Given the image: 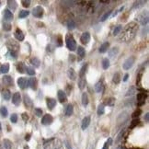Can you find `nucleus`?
I'll list each match as a JSON object with an SVG mask.
<instances>
[{"label": "nucleus", "instance_id": "obj_46", "mask_svg": "<svg viewBox=\"0 0 149 149\" xmlns=\"http://www.w3.org/2000/svg\"><path fill=\"white\" fill-rule=\"evenodd\" d=\"M135 93V88L133 87V86H132L129 90H128V92H127V94H126V96H132V95H133Z\"/></svg>", "mask_w": 149, "mask_h": 149}, {"label": "nucleus", "instance_id": "obj_62", "mask_svg": "<svg viewBox=\"0 0 149 149\" xmlns=\"http://www.w3.org/2000/svg\"><path fill=\"white\" fill-rule=\"evenodd\" d=\"M0 5H1V2H0Z\"/></svg>", "mask_w": 149, "mask_h": 149}, {"label": "nucleus", "instance_id": "obj_44", "mask_svg": "<svg viewBox=\"0 0 149 149\" xmlns=\"http://www.w3.org/2000/svg\"><path fill=\"white\" fill-rule=\"evenodd\" d=\"M26 71H27V74H30V75L35 74V71H34V69L31 68V67H26Z\"/></svg>", "mask_w": 149, "mask_h": 149}, {"label": "nucleus", "instance_id": "obj_16", "mask_svg": "<svg viewBox=\"0 0 149 149\" xmlns=\"http://www.w3.org/2000/svg\"><path fill=\"white\" fill-rule=\"evenodd\" d=\"M9 71V64H4L0 66V74H7Z\"/></svg>", "mask_w": 149, "mask_h": 149}, {"label": "nucleus", "instance_id": "obj_9", "mask_svg": "<svg viewBox=\"0 0 149 149\" xmlns=\"http://www.w3.org/2000/svg\"><path fill=\"white\" fill-rule=\"evenodd\" d=\"M80 41L83 44H87L90 41V34L88 32H84L82 35H81V38H80Z\"/></svg>", "mask_w": 149, "mask_h": 149}, {"label": "nucleus", "instance_id": "obj_58", "mask_svg": "<svg viewBox=\"0 0 149 149\" xmlns=\"http://www.w3.org/2000/svg\"><path fill=\"white\" fill-rule=\"evenodd\" d=\"M102 149H109V145H108L107 144H105V145H104V146H103V148H102Z\"/></svg>", "mask_w": 149, "mask_h": 149}, {"label": "nucleus", "instance_id": "obj_45", "mask_svg": "<svg viewBox=\"0 0 149 149\" xmlns=\"http://www.w3.org/2000/svg\"><path fill=\"white\" fill-rule=\"evenodd\" d=\"M34 110H35V113H36V115H37L38 117H42V115H43V110H42V109L36 108Z\"/></svg>", "mask_w": 149, "mask_h": 149}, {"label": "nucleus", "instance_id": "obj_51", "mask_svg": "<svg viewBox=\"0 0 149 149\" xmlns=\"http://www.w3.org/2000/svg\"><path fill=\"white\" fill-rule=\"evenodd\" d=\"M22 119H23L25 122H27V121H28V119H29L28 114H27V113H23V114H22Z\"/></svg>", "mask_w": 149, "mask_h": 149}, {"label": "nucleus", "instance_id": "obj_63", "mask_svg": "<svg viewBox=\"0 0 149 149\" xmlns=\"http://www.w3.org/2000/svg\"><path fill=\"white\" fill-rule=\"evenodd\" d=\"M119 149H122V148H119Z\"/></svg>", "mask_w": 149, "mask_h": 149}, {"label": "nucleus", "instance_id": "obj_39", "mask_svg": "<svg viewBox=\"0 0 149 149\" xmlns=\"http://www.w3.org/2000/svg\"><path fill=\"white\" fill-rule=\"evenodd\" d=\"M78 86H79V88H80V89H84V87H85V86H86V80L83 77H81L80 80L78 81Z\"/></svg>", "mask_w": 149, "mask_h": 149}, {"label": "nucleus", "instance_id": "obj_57", "mask_svg": "<svg viewBox=\"0 0 149 149\" xmlns=\"http://www.w3.org/2000/svg\"><path fill=\"white\" fill-rule=\"evenodd\" d=\"M70 86H71L70 85H68V86H67V92H68L67 94H68V95L70 94Z\"/></svg>", "mask_w": 149, "mask_h": 149}, {"label": "nucleus", "instance_id": "obj_14", "mask_svg": "<svg viewBox=\"0 0 149 149\" xmlns=\"http://www.w3.org/2000/svg\"><path fill=\"white\" fill-rule=\"evenodd\" d=\"M3 83L6 86H13V78L9 75H5L3 77Z\"/></svg>", "mask_w": 149, "mask_h": 149}, {"label": "nucleus", "instance_id": "obj_54", "mask_svg": "<svg viewBox=\"0 0 149 149\" xmlns=\"http://www.w3.org/2000/svg\"><path fill=\"white\" fill-rule=\"evenodd\" d=\"M128 77H129V74H124V76H123V81H124V82H126V81H127Z\"/></svg>", "mask_w": 149, "mask_h": 149}, {"label": "nucleus", "instance_id": "obj_28", "mask_svg": "<svg viewBox=\"0 0 149 149\" xmlns=\"http://www.w3.org/2000/svg\"><path fill=\"white\" fill-rule=\"evenodd\" d=\"M67 75H68V77L70 78V79H72V80H74L75 78H76V74L74 73V71L73 69H69L68 71H67Z\"/></svg>", "mask_w": 149, "mask_h": 149}, {"label": "nucleus", "instance_id": "obj_38", "mask_svg": "<svg viewBox=\"0 0 149 149\" xmlns=\"http://www.w3.org/2000/svg\"><path fill=\"white\" fill-rule=\"evenodd\" d=\"M8 7H9L13 11L17 8V3H16L15 1H8Z\"/></svg>", "mask_w": 149, "mask_h": 149}, {"label": "nucleus", "instance_id": "obj_6", "mask_svg": "<svg viewBox=\"0 0 149 149\" xmlns=\"http://www.w3.org/2000/svg\"><path fill=\"white\" fill-rule=\"evenodd\" d=\"M53 119L51 114H45L42 119V123L43 125H49L53 122Z\"/></svg>", "mask_w": 149, "mask_h": 149}, {"label": "nucleus", "instance_id": "obj_40", "mask_svg": "<svg viewBox=\"0 0 149 149\" xmlns=\"http://www.w3.org/2000/svg\"><path fill=\"white\" fill-rule=\"evenodd\" d=\"M67 28H68V30H74L75 28V23L74 20H69L67 22Z\"/></svg>", "mask_w": 149, "mask_h": 149}, {"label": "nucleus", "instance_id": "obj_7", "mask_svg": "<svg viewBox=\"0 0 149 149\" xmlns=\"http://www.w3.org/2000/svg\"><path fill=\"white\" fill-rule=\"evenodd\" d=\"M57 96H58V100L61 102V103H64L67 101V96L65 94V92L63 90H59L58 93H57Z\"/></svg>", "mask_w": 149, "mask_h": 149}, {"label": "nucleus", "instance_id": "obj_56", "mask_svg": "<svg viewBox=\"0 0 149 149\" xmlns=\"http://www.w3.org/2000/svg\"><path fill=\"white\" fill-rule=\"evenodd\" d=\"M65 145H66V147H67L68 149H72V147H71V146L69 145V144H68L67 142H65Z\"/></svg>", "mask_w": 149, "mask_h": 149}, {"label": "nucleus", "instance_id": "obj_36", "mask_svg": "<svg viewBox=\"0 0 149 149\" xmlns=\"http://www.w3.org/2000/svg\"><path fill=\"white\" fill-rule=\"evenodd\" d=\"M86 69H87V64H86L85 65L82 66V68H81V70H80V72H79V76H80V78H81V77H84Z\"/></svg>", "mask_w": 149, "mask_h": 149}, {"label": "nucleus", "instance_id": "obj_18", "mask_svg": "<svg viewBox=\"0 0 149 149\" xmlns=\"http://www.w3.org/2000/svg\"><path fill=\"white\" fill-rule=\"evenodd\" d=\"M23 99H24V103L27 107H31L32 106V100L31 99V98L28 96V95H24L23 97Z\"/></svg>", "mask_w": 149, "mask_h": 149}, {"label": "nucleus", "instance_id": "obj_49", "mask_svg": "<svg viewBox=\"0 0 149 149\" xmlns=\"http://www.w3.org/2000/svg\"><path fill=\"white\" fill-rule=\"evenodd\" d=\"M141 114V110H136L133 114V118H136V117H138L139 115Z\"/></svg>", "mask_w": 149, "mask_h": 149}, {"label": "nucleus", "instance_id": "obj_48", "mask_svg": "<svg viewBox=\"0 0 149 149\" xmlns=\"http://www.w3.org/2000/svg\"><path fill=\"white\" fill-rule=\"evenodd\" d=\"M21 3L23 5V7H25V8H29L30 5H31V1L30 0H23Z\"/></svg>", "mask_w": 149, "mask_h": 149}, {"label": "nucleus", "instance_id": "obj_21", "mask_svg": "<svg viewBox=\"0 0 149 149\" xmlns=\"http://www.w3.org/2000/svg\"><path fill=\"white\" fill-rule=\"evenodd\" d=\"M2 96L4 98V99L6 100H9L11 98V92L8 89H5L3 92H2Z\"/></svg>", "mask_w": 149, "mask_h": 149}, {"label": "nucleus", "instance_id": "obj_24", "mask_svg": "<svg viewBox=\"0 0 149 149\" xmlns=\"http://www.w3.org/2000/svg\"><path fill=\"white\" fill-rule=\"evenodd\" d=\"M73 110H74L73 106H72L71 104H69L68 106L66 107V110H65V115H66V116H71V115L73 114Z\"/></svg>", "mask_w": 149, "mask_h": 149}, {"label": "nucleus", "instance_id": "obj_30", "mask_svg": "<svg viewBox=\"0 0 149 149\" xmlns=\"http://www.w3.org/2000/svg\"><path fill=\"white\" fill-rule=\"evenodd\" d=\"M82 104L85 107L87 106V104H88V98H87V95H86V92H84L82 94Z\"/></svg>", "mask_w": 149, "mask_h": 149}, {"label": "nucleus", "instance_id": "obj_33", "mask_svg": "<svg viewBox=\"0 0 149 149\" xmlns=\"http://www.w3.org/2000/svg\"><path fill=\"white\" fill-rule=\"evenodd\" d=\"M0 113H1V115L3 116L4 118H6L8 116V109L6 108V107H1L0 108Z\"/></svg>", "mask_w": 149, "mask_h": 149}, {"label": "nucleus", "instance_id": "obj_1", "mask_svg": "<svg viewBox=\"0 0 149 149\" xmlns=\"http://www.w3.org/2000/svg\"><path fill=\"white\" fill-rule=\"evenodd\" d=\"M137 30H138V27H137L136 23H134V22L129 23L124 28L121 37L119 38V40L122 41V42H129V41L133 40L137 32Z\"/></svg>", "mask_w": 149, "mask_h": 149}, {"label": "nucleus", "instance_id": "obj_8", "mask_svg": "<svg viewBox=\"0 0 149 149\" xmlns=\"http://www.w3.org/2000/svg\"><path fill=\"white\" fill-rule=\"evenodd\" d=\"M18 85L21 89H25L27 87V85H28V80L25 77H20L18 79Z\"/></svg>", "mask_w": 149, "mask_h": 149}, {"label": "nucleus", "instance_id": "obj_27", "mask_svg": "<svg viewBox=\"0 0 149 149\" xmlns=\"http://www.w3.org/2000/svg\"><path fill=\"white\" fill-rule=\"evenodd\" d=\"M140 23H141V25H143V26H145V24H147V22H148V15H146L145 17V15H143L142 17H140Z\"/></svg>", "mask_w": 149, "mask_h": 149}, {"label": "nucleus", "instance_id": "obj_13", "mask_svg": "<svg viewBox=\"0 0 149 149\" xmlns=\"http://www.w3.org/2000/svg\"><path fill=\"white\" fill-rule=\"evenodd\" d=\"M15 37H16V39H17L18 41L21 42V41L24 40V33L22 32L21 30L17 29V30H16V31H15Z\"/></svg>", "mask_w": 149, "mask_h": 149}, {"label": "nucleus", "instance_id": "obj_15", "mask_svg": "<svg viewBox=\"0 0 149 149\" xmlns=\"http://www.w3.org/2000/svg\"><path fill=\"white\" fill-rule=\"evenodd\" d=\"M89 123H90V117H89V116H86V117L84 118L83 121H82V129H83V130H86V128L88 127Z\"/></svg>", "mask_w": 149, "mask_h": 149}, {"label": "nucleus", "instance_id": "obj_10", "mask_svg": "<svg viewBox=\"0 0 149 149\" xmlns=\"http://www.w3.org/2000/svg\"><path fill=\"white\" fill-rule=\"evenodd\" d=\"M46 103H47V107H48L49 110H53V108L56 105V100L53 98H46Z\"/></svg>", "mask_w": 149, "mask_h": 149}, {"label": "nucleus", "instance_id": "obj_17", "mask_svg": "<svg viewBox=\"0 0 149 149\" xmlns=\"http://www.w3.org/2000/svg\"><path fill=\"white\" fill-rule=\"evenodd\" d=\"M109 47H110V43H108V42L104 43L99 47V53H106L107 51H108V49H109Z\"/></svg>", "mask_w": 149, "mask_h": 149}, {"label": "nucleus", "instance_id": "obj_47", "mask_svg": "<svg viewBox=\"0 0 149 149\" xmlns=\"http://www.w3.org/2000/svg\"><path fill=\"white\" fill-rule=\"evenodd\" d=\"M10 121H11V122H13V123H16L17 122V121H18V115L17 114H12L11 115V117H10Z\"/></svg>", "mask_w": 149, "mask_h": 149}, {"label": "nucleus", "instance_id": "obj_2", "mask_svg": "<svg viewBox=\"0 0 149 149\" xmlns=\"http://www.w3.org/2000/svg\"><path fill=\"white\" fill-rule=\"evenodd\" d=\"M66 46L67 48L70 50V51H74L76 49V43H75V41H74V37L72 35H68L66 37Z\"/></svg>", "mask_w": 149, "mask_h": 149}, {"label": "nucleus", "instance_id": "obj_59", "mask_svg": "<svg viewBox=\"0 0 149 149\" xmlns=\"http://www.w3.org/2000/svg\"><path fill=\"white\" fill-rule=\"evenodd\" d=\"M23 149H30V147H29L28 145H25V146H24V148H23Z\"/></svg>", "mask_w": 149, "mask_h": 149}, {"label": "nucleus", "instance_id": "obj_50", "mask_svg": "<svg viewBox=\"0 0 149 149\" xmlns=\"http://www.w3.org/2000/svg\"><path fill=\"white\" fill-rule=\"evenodd\" d=\"M138 122H139L138 119H137V120H133V123H132V125H131V127H134L136 124H138Z\"/></svg>", "mask_w": 149, "mask_h": 149}, {"label": "nucleus", "instance_id": "obj_5", "mask_svg": "<svg viewBox=\"0 0 149 149\" xmlns=\"http://www.w3.org/2000/svg\"><path fill=\"white\" fill-rule=\"evenodd\" d=\"M21 102V96L20 94V92H16L13 97H12V103L16 106H19Z\"/></svg>", "mask_w": 149, "mask_h": 149}, {"label": "nucleus", "instance_id": "obj_61", "mask_svg": "<svg viewBox=\"0 0 149 149\" xmlns=\"http://www.w3.org/2000/svg\"><path fill=\"white\" fill-rule=\"evenodd\" d=\"M91 149H94V148H92V147H91Z\"/></svg>", "mask_w": 149, "mask_h": 149}, {"label": "nucleus", "instance_id": "obj_22", "mask_svg": "<svg viewBox=\"0 0 149 149\" xmlns=\"http://www.w3.org/2000/svg\"><path fill=\"white\" fill-rule=\"evenodd\" d=\"M31 64L34 66V67H39L40 64H41V61H40L38 58L33 57V58L31 59Z\"/></svg>", "mask_w": 149, "mask_h": 149}, {"label": "nucleus", "instance_id": "obj_60", "mask_svg": "<svg viewBox=\"0 0 149 149\" xmlns=\"http://www.w3.org/2000/svg\"><path fill=\"white\" fill-rule=\"evenodd\" d=\"M0 131H1V123H0Z\"/></svg>", "mask_w": 149, "mask_h": 149}, {"label": "nucleus", "instance_id": "obj_52", "mask_svg": "<svg viewBox=\"0 0 149 149\" xmlns=\"http://www.w3.org/2000/svg\"><path fill=\"white\" fill-rule=\"evenodd\" d=\"M108 145H111L112 144V139L111 138H109L108 139V141H107V143H106Z\"/></svg>", "mask_w": 149, "mask_h": 149}, {"label": "nucleus", "instance_id": "obj_29", "mask_svg": "<svg viewBox=\"0 0 149 149\" xmlns=\"http://www.w3.org/2000/svg\"><path fill=\"white\" fill-rule=\"evenodd\" d=\"M77 54H78V56H80L81 58H83V57L85 56V54H86L85 49H84L82 46H78V48H77Z\"/></svg>", "mask_w": 149, "mask_h": 149}, {"label": "nucleus", "instance_id": "obj_43", "mask_svg": "<svg viewBox=\"0 0 149 149\" xmlns=\"http://www.w3.org/2000/svg\"><path fill=\"white\" fill-rule=\"evenodd\" d=\"M110 14H111V11H110V10L108 11V12H106V13H105V14H104V15H103V16L101 17L100 20H101V21H105L107 19H108V18L110 17Z\"/></svg>", "mask_w": 149, "mask_h": 149}, {"label": "nucleus", "instance_id": "obj_23", "mask_svg": "<svg viewBox=\"0 0 149 149\" xmlns=\"http://www.w3.org/2000/svg\"><path fill=\"white\" fill-rule=\"evenodd\" d=\"M102 89H103V83H102V81H99L95 86V90H96V92L99 93L102 91Z\"/></svg>", "mask_w": 149, "mask_h": 149}, {"label": "nucleus", "instance_id": "obj_34", "mask_svg": "<svg viewBox=\"0 0 149 149\" xmlns=\"http://www.w3.org/2000/svg\"><path fill=\"white\" fill-rule=\"evenodd\" d=\"M105 103H106V105H108V106H113L114 103H115V98H109L106 99Z\"/></svg>", "mask_w": 149, "mask_h": 149}, {"label": "nucleus", "instance_id": "obj_41", "mask_svg": "<svg viewBox=\"0 0 149 149\" xmlns=\"http://www.w3.org/2000/svg\"><path fill=\"white\" fill-rule=\"evenodd\" d=\"M122 25H118V26H116L115 29H114V31H113V35H114V36L118 35V34L120 33V31H122Z\"/></svg>", "mask_w": 149, "mask_h": 149}, {"label": "nucleus", "instance_id": "obj_37", "mask_svg": "<svg viewBox=\"0 0 149 149\" xmlns=\"http://www.w3.org/2000/svg\"><path fill=\"white\" fill-rule=\"evenodd\" d=\"M109 66H110V60L108 58L103 59V61H102V67H103V69H108Z\"/></svg>", "mask_w": 149, "mask_h": 149}, {"label": "nucleus", "instance_id": "obj_35", "mask_svg": "<svg viewBox=\"0 0 149 149\" xmlns=\"http://www.w3.org/2000/svg\"><path fill=\"white\" fill-rule=\"evenodd\" d=\"M29 14H30V11L21 10L20 12V14H19V18H20V19H24V18L28 17V16H29Z\"/></svg>", "mask_w": 149, "mask_h": 149}, {"label": "nucleus", "instance_id": "obj_53", "mask_svg": "<svg viewBox=\"0 0 149 149\" xmlns=\"http://www.w3.org/2000/svg\"><path fill=\"white\" fill-rule=\"evenodd\" d=\"M30 139H31V134H30V133L26 134V136H25V140H26V141H30Z\"/></svg>", "mask_w": 149, "mask_h": 149}, {"label": "nucleus", "instance_id": "obj_26", "mask_svg": "<svg viewBox=\"0 0 149 149\" xmlns=\"http://www.w3.org/2000/svg\"><path fill=\"white\" fill-rule=\"evenodd\" d=\"M28 86H30V87H31L32 89H36V80H35V78H30L28 80Z\"/></svg>", "mask_w": 149, "mask_h": 149}, {"label": "nucleus", "instance_id": "obj_3", "mask_svg": "<svg viewBox=\"0 0 149 149\" xmlns=\"http://www.w3.org/2000/svg\"><path fill=\"white\" fill-rule=\"evenodd\" d=\"M134 62H135V57L134 56H130L129 58H127L126 60H125V62L123 63V69L124 70H129L133 65L134 64Z\"/></svg>", "mask_w": 149, "mask_h": 149}, {"label": "nucleus", "instance_id": "obj_42", "mask_svg": "<svg viewBox=\"0 0 149 149\" xmlns=\"http://www.w3.org/2000/svg\"><path fill=\"white\" fill-rule=\"evenodd\" d=\"M3 29L6 31H9L11 30V24L10 23H8V22H5L3 24Z\"/></svg>", "mask_w": 149, "mask_h": 149}, {"label": "nucleus", "instance_id": "obj_55", "mask_svg": "<svg viewBox=\"0 0 149 149\" xmlns=\"http://www.w3.org/2000/svg\"><path fill=\"white\" fill-rule=\"evenodd\" d=\"M148 118H149V114L148 113H146V114H145V122H148Z\"/></svg>", "mask_w": 149, "mask_h": 149}, {"label": "nucleus", "instance_id": "obj_25", "mask_svg": "<svg viewBox=\"0 0 149 149\" xmlns=\"http://www.w3.org/2000/svg\"><path fill=\"white\" fill-rule=\"evenodd\" d=\"M3 144H4V147H5V149H11L12 148V143H11L8 139H4Z\"/></svg>", "mask_w": 149, "mask_h": 149}, {"label": "nucleus", "instance_id": "obj_19", "mask_svg": "<svg viewBox=\"0 0 149 149\" xmlns=\"http://www.w3.org/2000/svg\"><path fill=\"white\" fill-rule=\"evenodd\" d=\"M17 70H18V72H20V74L25 73V71H26V66H25V64H23V63H19V64H17Z\"/></svg>", "mask_w": 149, "mask_h": 149}, {"label": "nucleus", "instance_id": "obj_31", "mask_svg": "<svg viewBox=\"0 0 149 149\" xmlns=\"http://www.w3.org/2000/svg\"><path fill=\"white\" fill-rule=\"evenodd\" d=\"M104 112H105V108H104V105H102V104H100V105H98V110H97V113H98V115H102V114H104Z\"/></svg>", "mask_w": 149, "mask_h": 149}, {"label": "nucleus", "instance_id": "obj_11", "mask_svg": "<svg viewBox=\"0 0 149 149\" xmlns=\"http://www.w3.org/2000/svg\"><path fill=\"white\" fill-rule=\"evenodd\" d=\"M13 18H14L13 13H12L9 9H5V10H4V19H5L6 20L10 21V20H13Z\"/></svg>", "mask_w": 149, "mask_h": 149}, {"label": "nucleus", "instance_id": "obj_4", "mask_svg": "<svg viewBox=\"0 0 149 149\" xmlns=\"http://www.w3.org/2000/svg\"><path fill=\"white\" fill-rule=\"evenodd\" d=\"M43 8L41 7V6H37V7H35L34 8H33V10H32V14H33V16L34 17H36V18H38V19H41L42 17L43 16Z\"/></svg>", "mask_w": 149, "mask_h": 149}, {"label": "nucleus", "instance_id": "obj_12", "mask_svg": "<svg viewBox=\"0 0 149 149\" xmlns=\"http://www.w3.org/2000/svg\"><path fill=\"white\" fill-rule=\"evenodd\" d=\"M145 101V95L144 93H138L137 94V103L139 106L144 105Z\"/></svg>", "mask_w": 149, "mask_h": 149}, {"label": "nucleus", "instance_id": "obj_20", "mask_svg": "<svg viewBox=\"0 0 149 149\" xmlns=\"http://www.w3.org/2000/svg\"><path fill=\"white\" fill-rule=\"evenodd\" d=\"M119 53V49H118L117 47H114V48H112V49H110V51H109V56L110 57V58H113L114 56H116Z\"/></svg>", "mask_w": 149, "mask_h": 149}, {"label": "nucleus", "instance_id": "obj_32", "mask_svg": "<svg viewBox=\"0 0 149 149\" xmlns=\"http://www.w3.org/2000/svg\"><path fill=\"white\" fill-rule=\"evenodd\" d=\"M112 81H113V83H115V84H119V83L121 82V74H119V73L114 74L113 78H112Z\"/></svg>", "mask_w": 149, "mask_h": 149}]
</instances>
